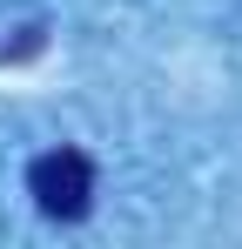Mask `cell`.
I'll return each mask as SVG.
<instances>
[{"label": "cell", "instance_id": "1", "mask_svg": "<svg viewBox=\"0 0 242 249\" xmlns=\"http://www.w3.org/2000/svg\"><path fill=\"white\" fill-rule=\"evenodd\" d=\"M27 189H34L40 215L74 222V215H87V202H94V162H87L81 148H47V155H34V168H27Z\"/></svg>", "mask_w": 242, "mask_h": 249}]
</instances>
